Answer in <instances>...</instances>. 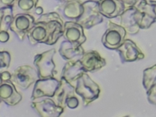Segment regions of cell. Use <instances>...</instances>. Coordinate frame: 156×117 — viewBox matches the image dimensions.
I'll return each instance as SVG.
<instances>
[{
    "instance_id": "cell-6",
    "label": "cell",
    "mask_w": 156,
    "mask_h": 117,
    "mask_svg": "<svg viewBox=\"0 0 156 117\" xmlns=\"http://www.w3.org/2000/svg\"><path fill=\"white\" fill-rule=\"evenodd\" d=\"M17 0H1V3L6 6H13Z\"/></svg>"
},
{
    "instance_id": "cell-7",
    "label": "cell",
    "mask_w": 156,
    "mask_h": 117,
    "mask_svg": "<svg viewBox=\"0 0 156 117\" xmlns=\"http://www.w3.org/2000/svg\"><path fill=\"white\" fill-rule=\"evenodd\" d=\"M150 3L152 5L153 7V10H154V13L156 14V1H150Z\"/></svg>"
},
{
    "instance_id": "cell-3",
    "label": "cell",
    "mask_w": 156,
    "mask_h": 117,
    "mask_svg": "<svg viewBox=\"0 0 156 117\" xmlns=\"http://www.w3.org/2000/svg\"><path fill=\"white\" fill-rule=\"evenodd\" d=\"M83 11V3L79 0L69 1L64 6V12L69 17H77L81 15Z\"/></svg>"
},
{
    "instance_id": "cell-1",
    "label": "cell",
    "mask_w": 156,
    "mask_h": 117,
    "mask_svg": "<svg viewBox=\"0 0 156 117\" xmlns=\"http://www.w3.org/2000/svg\"><path fill=\"white\" fill-rule=\"evenodd\" d=\"M98 2L100 12L108 17L121 14L126 8L120 0H98Z\"/></svg>"
},
{
    "instance_id": "cell-2",
    "label": "cell",
    "mask_w": 156,
    "mask_h": 117,
    "mask_svg": "<svg viewBox=\"0 0 156 117\" xmlns=\"http://www.w3.org/2000/svg\"><path fill=\"white\" fill-rule=\"evenodd\" d=\"M34 18L28 14H19L13 19L11 27L14 31H24L33 26Z\"/></svg>"
},
{
    "instance_id": "cell-5",
    "label": "cell",
    "mask_w": 156,
    "mask_h": 117,
    "mask_svg": "<svg viewBox=\"0 0 156 117\" xmlns=\"http://www.w3.org/2000/svg\"><path fill=\"white\" fill-rule=\"evenodd\" d=\"M126 7L136 6L139 4L143 0H120Z\"/></svg>"
},
{
    "instance_id": "cell-4",
    "label": "cell",
    "mask_w": 156,
    "mask_h": 117,
    "mask_svg": "<svg viewBox=\"0 0 156 117\" xmlns=\"http://www.w3.org/2000/svg\"><path fill=\"white\" fill-rule=\"evenodd\" d=\"M38 2V0H17L13 6L23 12H31L36 8Z\"/></svg>"
}]
</instances>
